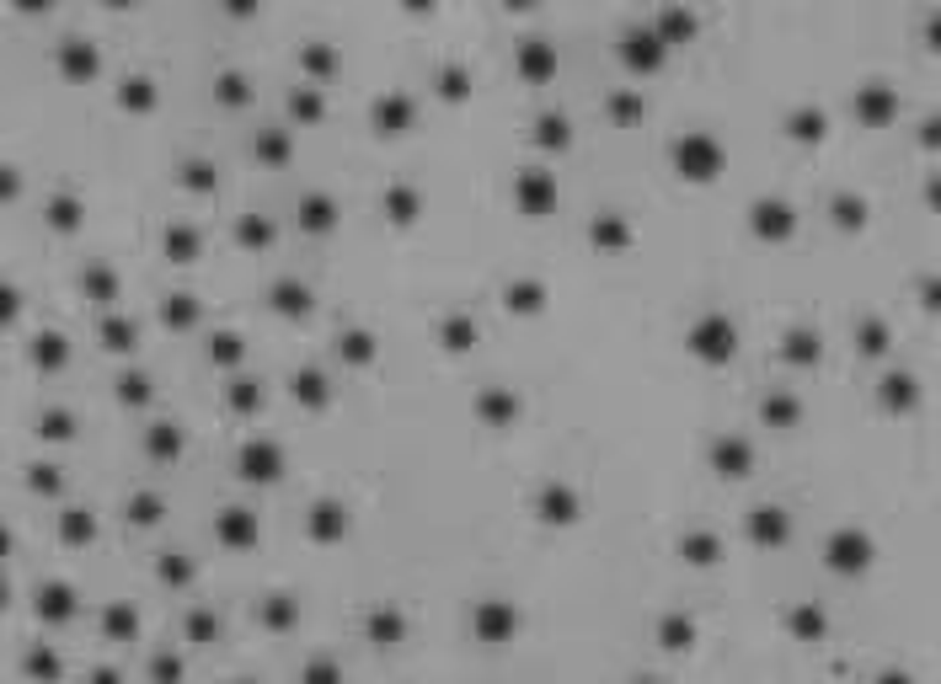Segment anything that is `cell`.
Returning <instances> with one entry per match:
<instances>
[{
    "label": "cell",
    "mask_w": 941,
    "mask_h": 684,
    "mask_svg": "<svg viewBox=\"0 0 941 684\" xmlns=\"http://www.w3.org/2000/svg\"><path fill=\"white\" fill-rule=\"evenodd\" d=\"M519 626H524V620H519V610H514L508 599H482V604L471 610V636H476L482 647H503V642H514Z\"/></svg>",
    "instance_id": "obj_1"
},
{
    "label": "cell",
    "mask_w": 941,
    "mask_h": 684,
    "mask_svg": "<svg viewBox=\"0 0 941 684\" xmlns=\"http://www.w3.org/2000/svg\"><path fill=\"white\" fill-rule=\"evenodd\" d=\"M867 562H872V540L867 535H835L829 540V567L835 572H867Z\"/></svg>",
    "instance_id": "obj_2"
},
{
    "label": "cell",
    "mask_w": 941,
    "mask_h": 684,
    "mask_svg": "<svg viewBox=\"0 0 941 684\" xmlns=\"http://www.w3.org/2000/svg\"><path fill=\"white\" fill-rule=\"evenodd\" d=\"M364 636H369L375 647H401V642H407V615L391 610V604H380V610H369Z\"/></svg>",
    "instance_id": "obj_3"
},
{
    "label": "cell",
    "mask_w": 941,
    "mask_h": 684,
    "mask_svg": "<svg viewBox=\"0 0 941 684\" xmlns=\"http://www.w3.org/2000/svg\"><path fill=\"white\" fill-rule=\"evenodd\" d=\"M786 631H792L797 642H824V636H829V615H824L813 599H802L797 610L786 615Z\"/></svg>",
    "instance_id": "obj_4"
},
{
    "label": "cell",
    "mask_w": 941,
    "mask_h": 684,
    "mask_svg": "<svg viewBox=\"0 0 941 684\" xmlns=\"http://www.w3.org/2000/svg\"><path fill=\"white\" fill-rule=\"evenodd\" d=\"M658 647L674 652V658H680V652H690V647H696V620L680 615V610L663 615V620H658Z\"/></svg>",
    "instance_id": "obj_5"
},
{
    "label": "cell",
    "mask_w": 941,
    "mask_h": 684,
    "mask_svg": "<svg viewBox=\"0 0 941 684\" xmlns=\"http://www.w3.org/2000/svg\"><path fill=\"white\" fill-rule=\"evenodd\" d=\"M22 668H27V679H38V684H59V679H65V658H59L49 642H38L33 652H27Z\"/></svg>",
    "instance_id": "obj_6"
},
{
    "label": "cell",
    "mask_w": 941,
    "mask_h": 684,
    "mask_svg": "<svg viewBox=\"0 0 941 684\" xmlns=\"http://www.w3.org/2000/svg\"><path fill=\"white\" fill-rule=\"evenodd\" d=\"M262 626H268V631H295L300 626V604L289 599V594L262 599Z\"/></svg>",
    "instance_id": "obj_7"
},
{
    "label": "cell",
    "mask_w": 941,
    "mask_h": 684,
    "mask_svg": "<svg viewBox=\"0 0 941 684\" xmlns=\"http://www.w3.org/2000/svg\"><path fill=\"white\" fill-rule=\"evenodd\" d=\"M38 615H43V620H70V615H75L70 588H65V583H49V588H43V594H38Z\"/></svg>",
    "instance_id": "obj_8"
},
{
    "label": "cell",
    "mask_w": 941,
    "mask_h": 684,
    "mask_svg": "<svg viewBox=\"0 0 941 684\" xmlns=\"http://www.w3.org/2000/svg\"><path fill=\"white\" fill-rule=\"evenodd\" d=\"M102 626H107V642H134V636H140V615H134L129 604H113Z\"/></svg>",
    "instance_id": "obj_9"
},
{
    "label": "cell",
    "mask_w": 941,
    "mask_h": 684,
    "mask_svg": "<svg viewBox=\"0 0 941 684\" xmlns=\"http://www.w3.org/2000/svg\"><path fill=\"white\" fill-rule=\"evenodd\" d=\"M220 540H225V546H252V540H257V524H252V513L230 508V513H225V524H220Z\"/></svg>",
    "instance_id": "obj_10"
},
{
    "label": "cell",
    "mask_w": 941,
    "mask_h": 684,
    "mask_svg": "<svg viewBox=\"0 0 941 684\" xmlns=\"http://www.w3.org/2000/svg\"><path fill=\"white\" fill-rule=\"evenodd\" d=\"M680 556L690 567H712L717 556H722V546H717V535H685L680 540Z\"/></svg>",
    "instance_id": "obj_11"
},
{
    "label": "cell",
    "mask_w": 941,
    "mask_h": 684,
    "mask_svg": "<svg viewBox=\"0 0 941 684\" xmlns=\"http://www.w3.org/2000/svg\"><path fill=\"white\" fill-rule=\"evenodd\" d=\"M749 530H754V540H760V546H781V540H786V519H781L776 508H760Z\"/></svg>",
    "instance_id": "obj_12"
},
{
    "label": "cell",
    "mask_w": 941,
    "mask_h": 684,
    "mask_svg": "<svg viewBox=\"0 0 941 684\" xmlns=\"http://www.w3.org/2000/svg\"><path fill=\"white\" fill-rule=\"evenodd\" d=\"M300 684H343V663H337V658L300 663Z\"/></svg>",
    "instance_id": "obj_13"
},
{
    "label": "cell",
    "mask_w": 941,
    "mask_h": 684,
    "mask_svg": "<svg viewBox=\"0 0 941 684\" xmlns=\"http://www.w3.org/2000/svg\"><path fill=\"white\" fill-rule=\"evenodd\" d=\"M343 530H348L343 508L321 503V508H316V519H311V535H316V540H337V535H343Z\"/></svg>",
    "instance_id": "obj_14"
},
{
    "label": "cell",
    "mask_w": 941,
    "mask_h": 684,
    "mask_svg": "<svg viewBox=\"0 0 941 684\" xmlns=\"http://www.w3.org/2000/svg\"><path fill=\"white\" fill-rule=\"evenodd\" d=\"M214 636H220V615H214V610H193L188 615V642L193 647H209Z\"/></svg>",
    "instance_id": "obj_15"
},
{
    "label": "cell",
    "mask_w": 941,
    "mask_h": 684,
    "mask_svg": "<svg viewBox=\"0 0 941 684\" xmlns=\"http://www.w3.org/2000/svg\"><path fill=\"white\" fill-rule=\"evenodd\" d=\"M696 342H701V353H706V359H722V353H728L733 348V332H728V326H701V332H696Z\"/></svg>",
    "instance_id": "obj_16"
},
{
    "label": "cell",
    "mask_w": 941,
    "mask_h": 684,
    "mask_svg": "<svg viewBox=\"0 0 941 684\" xmlns=\"http://www.w3.org/2000/svg\"><path fill=\"white\" fill-rule=\"evenodd\" d=\"M573 492H546L541 497V519H551V524H573Z\"/></svg>",
    "instance_id": "obj_17"
},
{
    "label": "cell",
    "mask_w": 941,
    "mask_h": 684,
    "mask_svg": "<svg viewBox=\"0 0 941 684\" xmlns=\"http://www.w3.org/2000/svg\"><path fill=\"white\" fill-rule=\"evenodd\" d=\"M150 684H182V658L177 652H156V658H150Z\"/></svg>",
    "instance_id": "obj_18"
},
{
    "label": "cell",
    "mask_w": 941,
    "mask_h": 684,
    "mask_svg": "<svg viewBox=\"0 0 941 684\" xmlns=\"http://www.w3.org/2000/svg\"><path fill=\"white\" fill-rule=\"evenodd\" d=\"M717 465H722V476H744L749 449H744V444H722V449H717Z\"/></svg>",
    "instance_id": "obj_19"
},
{
    "label": "cell",
    "mask_w": 941,
    "mask_h": 684,
    "mask_svg": "<svg viewBox=\"0 0 941 684\" xmlns=\"http://www.w3.org/2000/svg\"><path fill=\"white\" fill-rule=\"evenodd\" d=\"M161 583H172V588L193 583V562H188V556H166V562H161Z\"/></svg>",
    "instance_id": "obj_20"
},
{
    "label": "cell",
    "mask_w": 941,
    "mask_h": 684,
    "mask_svg": "<svg viewBox=\"0 0 941 684\" xmlns=\"http://www.w3.org/2000/svg\"><path fill=\"white\" fill-rule=\"evenodd\" d=\"M273 471H279V455H273V449H252V455H246V476H262V481H268Z\"/></svg>",
    "instance_id": "obj_21"
},
{
    "label": "cell",
    "mask_w": 941,
    "mask_h": 684,
    "mask_svg": "<svg viewBox=\"0 0 941 684\" xmlns=\"http://www.w3.org/2000/svg\"><path fill=\"white\" fill-rule=\"evenodd\" d=\"M872 684H915V674H909V668H883Z\"/></svg>",
    "instance_id": "obj_22"
},
{
    "label": "cell",
    "mask_w": 941,
    "mask_h": 684,
    "mask_svg": "<svg viewBox=\"0 0 941 684\" xmlns=\"http://www.w3.org/2000/svg\"><path fill=\"white\" fill-rule=\"evenodd\" d=\"M134 519H140V524H156V497H140V503H134Z\"/></svg>",
    "instance_id": "obj_23"
},
{
    "label": "cell",
    "mask_w": 941,
    "mask_h": 684,
    "mask_svg": "<svg viewBox=\"0 0 941 684\" xmlns=\"http://www.w3.org/2000/svg\"><path fill=\"white\" fill-rule=\"evenodd\" d=\"M91 684H123V674H118V668H97V674H91Z\"/></svg>",
    "instance_id": "obj_24"
},
{
    "label": "cell",
    "mask_w": 941,
    "mask_h": 684,
    "mask_svg": "<svg viewBox=\"0 0 941 684\" xmlns=\"http://www.w3.org/2000/svg\"><path fill=\"white\" fill-rule=\"evenodd\" d=\"M631 684H663L658 674H637V679H631Z\"/></svg>",
    "instance_id": "obj_25"
},
{
    "label": "cell",
    "mask_w": 941,
    "mask_h": 684,
    "mask_svg": "<svg viewBox=\"0 0 941 684\" xmlns=\"http://www.w3.org/2000/svg\"><path fill=\"white\" fill-rule=\"evenodd\" d=\"M0 604H6V583H0Z\"/></svg>",
    "instance_id": "obj_26"
},
{
    "label": "cell",
    "mask_w": 941,
    "mask_h": 684,
    "mask_svg": "<svg viewBox=\"0 0 941 684\" xmlns=\"http://www.w3.org/2000/svg\"><path fill=\"white\" fill-rule=\"evenodd\" d=\"M236 684H257V679H236Z\"/></svg>",
    "instance_id": "obj_27"
}]
</instances>
